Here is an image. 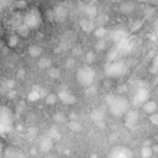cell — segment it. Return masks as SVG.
<instances>
[{
	"instance_id": "4fadbf2b",
	"label": "cell",
	"mask_w": 158,
	"mask_h": 158,
	"mask_svg": "<svg viewBox=\"0 0 158 158\" xmlns=\"http://www.w3.org/2000/svg\"><path fill=\"white\" fill-rule=\"evenodd\" d=\"M128 36H127V32L125 31V30H122V28H120V30H115V31H112V33H111V38H112V41L116 43V44H118L120 42H122L123 40H126Z\"/></svg>"
},
{
	"instance_id": "44dd1931",
	"label": "cell",
	"mask_w": 158,
	"mask_h": 158,
	"mask_svg": "<svg viewBox=\"0 0 158 158\" xmlns=\"http://www.w3.org/2000/svg\"><path fill=\"white\" fill-rule=\"evenodd\" d=\"M19 40H20L19 35H11V36L9 37V41H7V44H9V47H11V48L16 47V46L19 44Z\"/></svg>"
},
{
	"instance_id": "f35d334b",
	"label": "cell",
	"mask_w": 158,
	"mask_h": 158,
	"mask_svg": "<svg viewBox=\"0 0 158 158\" xmlns=\"http://www.w3.org/2000/svg\"><path fill=\"white\" fill-rule=\"evenodd\" d=\"M114 1H120V2H122V1H126V0H114Z\"/></svg>"
},
{
	"instance_id": "5b68a950",
	"label": "cell",
	"mask_w": 158,
	"mask_h": 158,
	"mask_svg": "<svg viewBox=\"0 0 158 158\" xmlns=\"http://www.w3.org/2000/svg\"><path fill=\"white\" fill-rule=\"evenodd\" d=\"M11 127H12V114L6 106H2L1 111H0V132H1V135H6L7 132H10Z\"/></svg>"
},
{
	"instance_id": "603a6c76",
	"label": "cell",
	"mask_w": 158,
	"mask_h": 158,
	"mask_svg": "<svg viewBox=\"0 0 158 158\" xmlns=\"http://www.w3.org/2000/svg\"><path fill=\"white\" fill-rule=\"evenodd\" d=\"M40 98H41L40 90H32V91H30V94L27 95V99H28L30 101H36V100H38Z\"/></svg>"
},
{
	"instance_id": "d4e9b609",
	"label": "cell",
	"mask_w": 158,
	"mask_h": 158,
	"mask_svg": "<svg viewBox=\"0 0 158 158\" xmlns=\"http://www.w3.org/2000/svg\"><path fill=\"white\" fill-rule=\"evenodd\" d=\"M28 32H30V28L25 25V23H22L21 26H19L17 27V33H19V36H27L28 35Z\"/></svg>"
},
{
	"instance_id": "277c9868",
	"label": "cell",
	"mask_w": 158,
	"mask_h": 158,
	"mask_svg": "<svg viewBox=\"0 0 158 158\" xmlns=\"http://www.w3.org/2000/svg\"><path fill=\"white\" fill-rule=\"evenodd\" d=\"M41 22H42V16H41V12H40V10L37 7H31L23 15V23L30 30L38 28Z\"/></svg>"
},
{
	"instance_id": "6da1fadb",
	"label": "cell",
	"mask_w": 158,
	"mask_h": 158,
	"mask_svg": "<svg viewBox=\"0 0 158 158\" xmlns=\"http://www.w3.org/2000/svg\"><path fill=\"white\" fill-rule=\"evenodd\" d=\"M106 106H107L109 111L116 117L125 116L130 110L128 100L122 95H114V94L107 95L106 96Z\"/></svg>"
},
{
	"instance_id": "ac0fdd59",
	"label": "cell",
	"mask_w": 158,
	"mask_h": 158,
	"mask_svg": "<svg viewBox=\"0 0 158 158\" xmlns=\"http://www.w3.org/2000/svg\"><path fill=\"white\" fill-rule=\"evenodd\" d=\"M51 63H52V62H51L49 58H47V57H42V58L38 59L37 65H38L40 69H47V68L51 67Z\"/></svg>"
},
{
	"instance_id": "d6986e66",
	"label": "cell",
	"mask_w": 158,
	"mask_h": 158,
	"mask_svg": "<svg viewBox=\"0 0 158 158\" xmlns=\"http://www.w3.org/2000/svg\"><path fill=\"white\" fill-rule=\"evenodd\" d=\"M68 127L73 131V132H80L81 131V125L78 122V121H69L68 122Z\"/></svg>"
},
{
	"instance_id": "484cf974",
	"label": "cell",
	"mask_w": 158,
	"mask_h": 158,
	"mask_svg": "<svg viewBox=\"0 0 158 158\" xmlns=\"http://www.w3.org/2000/svg\"><path fill=\"white\" fill-rule=\"evenodd\" d=\"M44 100H46V104L53 105V104H56V102L58 101V95H57V94H49V95L46 96Z\"/></svg>"
},
{
	"instance_id": "e575fe53",
	"label": "cell",
	"mask_w": 158,
	"mask_h": 158,
	"mask_svg": "<svg viewBox=\"0 0 158 158\" xmlns=\"http://www.w3.org/2000/svg\"><path fill=\"white\" fill-rule=\"evenodd\" d=\"M93 60H94V53H88L86 54V62L91 63Z\"/></svg>"
},
{
	"instance_id": "4316f807",
	"label": "cell",
	"mask_w": 158,
	"mask_h": 158,
	"mask_svg": "<svg viewBox=\"0 0 158 158\" xmlns=\"http://www.w3.org/2000/svg\"><path fill=\"white\" fill-rule=\"evenodd\" d=\"M91 117H93L94 121H101L104 118V114H102L101 110H94L91 112Z\"/></svg>"
},
{
	"instance_id": "5bb4252c",
	"label": "cell",
	"mask_w": 158,
	"mask_h": 158,
	"mask_svg": "<svg viewBox=\"0 0 158 158\" xmlns=\"http://www.w3.org/2000/svg\"><path fill=\"white\" fill-rule=\"evenodd\" d=\"M2 158H26V156L21 151H16L12 148H7L2 153Z\"/></svg>"
},
{
	"instance_id": "cb8c5ba5",
	"label": "cell",
	"mask_w": 158,
	"mask_h": 158,
	"mask_svg": "<svg viewBox=\"0 0 158 158\" xmlns=\"http://www.w3.org/2000/svg\"><path fill=\"white\" fill-rule=\"evenodd\" d=\"M48 136H49L53 141H56V139H59V138H60V133L58 132V130H57L56 127L49 128V131H48Z\"/></svg>"
},
{
	"instance_id": "ffe728a7",
	"label": "cell",
	"mask_w": 158,
	"mask_h": 158,
	"mask_svg": "<svg viewBox=\"0 0 158 158\" xmlns=\"http://www.w3.org/2000/svg\"><path fill=\"white\" fill-rule=\"evenodd\" d=\"M107 33V30L104 27V26H99L95 31H94V35L100 40V38H104L105 37V35Z\"/></svg>"
},
{
	"instance_id": "7a4b0ae2",
	"label": "cell",
	"mask_w": 158,
	"mask_h": 158,
	"mask_svg": "<svg viewBox=\"0 0 158 158\" xmlns=\"http://www.w3.org/2000/svg\"><path fill=\"white\" fill-rule=\"evenodd\" d=\"M75 79L78 84H80L84 88H89L93 85L95 79V70L89 65H83L77 69L75 72Z\"/></svg>"
},
{
	"instance_id": "9c48e42d",
	"label": "cell",
	"mask_w": 158,
	"mask_h": 158,
	"mask_svg": "<svg viewBox=\"0 0 158 158\" xmlns=\"http://www.w3.org/2000/svg\"><path fill=\"white\" fill-rule=\"evenodd\" d=\"M116 48L118 51V54H126V53L131 52V49L133 48V41H132V38L127 37L126 40H123L122 42H120L118 44H116Z\"/></svg>"
},
{
	"instance_id": "2e32d148",
	"label": "cell",
	"mask_w": 158,
	"mask_h": 158,
	"mask_svg": "<svg viewBox=\"0 0 158 158\" xmlns=\"http://www.w3.org/2000/svg\"><path fill=\"white\" fill-rule=\"evenodd\" d=\"M118 10H120V12H122V14H125V15H128V14H131V12L135 10V5H133L132 2L123 1V2L120 5Z\"/></svg>"
},
{
	"instance_id": "7c38bea8",
	"label": "cell",
	"mask_w": 158,
	"mask_h": 158,
	"mask_svg": "<svg viewBox=\"0 0 158 158\" xmlns=\"http://www.w3.org/2000/svg\"><path fill=\"white\" fill-rule=\"evenodd\" d=\"M53 143H54V141L47 135V136H43V137L40 138V143H38V146H40V149H41L42 152L47 153V152H49V151L52 149Z\"/></svg>"
},
{
	"instance_id": "74e56055",
	"label": "cell",
	"mask_w": 158,
	"mask_h": 158,
	"mask_svg": "<svg viewBox=\"0 0 158 158\" xmlns=\"http://www.w3.org/2000/svg\"><path fill=\"white\" fill-rule=\"evenodd\" d=\"M156 33H157V37H158V22H157V25H156Z\"/></svg>"
},
{
	"instance_id": "1f68e13d",
	"label": "cell",
	"mask_w": 158,
	"mask_h": 158,
	"mask_svg": "<svg viewBox=\"0 0 158 158\" xmlns=\"http://www.w3.org/2000/svg\"><path fill=\"white\" fill-rule=\"evenodd\" d=\"M59 74H60V73H59V70H58L57 68H53V69L49 70V75H51L53 79H57V78L59 77Z\"/></svg>"
},
{
	"instance_id": "4dcf8cb0",
	"label": "cell",
	"mask_w": 158,
	"mask_h": 158,
	"mask_svg": "<svg viewBox=\"0 0 158 158\" xmlns=\"http://www.w3.org/2000/svg\"><path fill=\"white\" fill-rule=\"evenodd\" d=\"M36 136H37V131L35 130V128H30L28 131H27V139H30V141H32L33 138H36Z\"/></svg>"
},
{
	"instance_id": "836d02e7",
	"label": "cell",
	"mask_w": 158,
	"mask_h": 158,
	"mask_svg": "<svg viewBox=\"0 0 158 158\" xmlns=\"http://www.w3.org/2000/svg\"><path fill=\"white\" fill-rule=\"evenodd\" d=\"M153 68H154V69L158 72V54H157V56L153 58Z\"/></svg>"
},
{
	"instance_id": "30bf717a",
	"label": "cell",
	"mask_w": 158,
	"mask_h": 158,
	"mask_svg": "<svg viewBox=\"0 0 158 158\" xmlns=\"http://www.w3.org/2000/svg\"><path fill=\"white\" fill-rule=\"evenodd\" d=\"M138 122V114L136 110H128V112L125 115V125L128 128H132Z\"/></svg>"
},
{
	"instance_id": "3957f363",
	"label": "cell",
	"mask_w": 158,
	"mask_h": 158,
	"mask_svg": "<svg viewBox=\"0 0 158 158\" xmlns=\"http://www.w3.org/2000/svg\"><path fill=\"white\" fill-rule=\"evenodd\" d=\"M126 72H127L126 63L122 60H118V59L109 62L107 65L105 67V74H106V77H109L111 79L121 78Z\"/></svg>"
},
{
	"instance_id": "8d00e7d4",
	"label": "cell",
	"mask_w": 158,
	"mask_h": 158,
	"mask_svg": "<svg viewBox=\"0 0 158 158\" xmlns=\"http://www.w3.org/2000/svg\"><path fill=\"white\" fill-rule=\"evenodd\" d=\"M146 1H148V2H152V4H156V2H158V0H146Z\"/></svg>"
},
{
	"instance_id": "f1b7e54d",
	"label": "cell",
	"mask_w": 158,
	"mask_h": 158,
	"mask_svg": "<svg viewBox=\"0 0 158 158\" xmlns=\"http://www.w3.org/2000/svg\"><path fill=\"white\" fill-rule=\"evenodd\" d=\"M95 48H96L98 51H102V49H105V48H106V41H105L104 38H100V40L96 42Z\"/></svg>"
},
{
	"instance_id": "52a82bcc",
	"label": "cell",
	"mask_w": 158,
	"mask_h": 158,
	"mask_svg": "<svg viewBox=\"0 0 158 158\" xmlns=\"http://www.w3.org/2000/svg\"><path fill=\"white\" fill-rule=\"evenodd\" d=\"M149 93H148V90L146 89V88H138L136 91H135V94H133V105L135 106H143L144 105V102H147L149 99Z\"/></svg>"
},
{
	"instance_id": "d590c367",
	"label": "cell",
	"mask_w": 158,
	"mask_h": 158,
	"mask_svg": "<svg viewBox=\"0 0 158 158\" xmlns=\"http://www.w3.org/2000/svg\"><path fill=\"white\" fill-rule=\"evenodd\" d=\"M153 151H154V152H156V153H158V144H157V146H154V147H153Z\"/></svg>"
},
{
	"instance_id": "f546056e",
	"label": "cell",
	"mask_w": 158,
	"mask_h": 158,
	"mask_svg": "<svg viewBox=\"0 0 158 158\" xmlns=\"http://www.w3.org/2000/svg\"><path fill=\"white\" fill-rule=\"evenodd\" d=\"M81 26H83V28L85 30V31H88V30H91V27H93V22L91 21H89V20H83L81 21Z\"/></svg>"
},
{
	"instance_id": "8fae6325",
	"label": "cell",
	"mask_w": 158,
	"mask_h": 158,
	"mask_svg": "<svg viewBox=\"0 0 158 158\" xmlns=\"http://www.w3.org/2000/svg\"><path fill=\"white\" fill-rule=\"evenodd\" d=\"M53 10H54V14H56V21H63V20L67 19V16H68V6L65 4H59Z\"/></svg>"
},
{
	"instance_id": "9a60e30c",
	"label": "cell",
	"mask_w": 158,
	"mask_h": 158,
	"mask_svg": "<svg viewBox=\"0 0 158 158\" xmlns=\"http://www.w3.org/2000/svg\"><path fill=\"white\" fill-rule=\"evenodd\" d=\"M142 109L144 110V112L146 114H148V115H153L156 111H157V104H156V101H153V100H148L147 102H144V105L142 106Z\"/></svg>"
},
{
	"instance_id": "e0dca14e",
	"label": "cell",
	"mask_w": 158,
	"mask_h": 158,
	"mask_svg": "<svg viewBox=\"0 0 158 158\" xmlns=\"http://www.w3.org/2000/svg\"><path fill=\"white\" fill-rule=\"evenodd\" d=\"M28 54H30L31 57L37 58V57H40V56L42 54V48H41L40 46H37V44H31V46L28 47Z\"/></svg>"
},
{
	"instance_id": "7402d4cb",
	"label": "cell",
	"mask_w": 158,
	"mask_h": 158,
	"mask_svg": "<svg viewBox=\"0 0 158 158\" xmlns=\"http://www.w3.org/2000/svg\"><path fill=\"white\" fill-rule=\"evenodd\" d=\"M85 14H86V15H88L90 19L95 17V16L98 15L96 7H95V6H93V5H88V6H86V9H85Z\"/></svg>"
},
{
	"instance_id": "ba28073f",
	"label": "cell",
	"mask_w": 158,
	"mask_h": 158,
	"mask_svg": "<svg viewBox=\"0 0 158 158\" xmlns=\"http://www.w3.org/2000/svg\"><path fill=\"white\" fill-rule=\"evenodd\" d=\"M58 100L64 104V105H72V104H75L77 102V98L74 94H72L67 88H60L58 89Z\"/></svg>"
},
{
	"instance_id": "83f0119b",
	"label": "cell",
	"mask_w": 158,
	"mask_h": 158,
	"mask_svg": "<svg viewBox=\"0 0 158 158\" xmlns=\"http://www.w3.org/2000/svg\"><path fill=\"white\" fill-rule=\"evenodd\" d=\"M152 152H153V148H151V147H143L141 149V156H142V158H149L152 156Z\"/></svg>"
},
{
	"instance_id": "d6a6232c",
	"label": "cell",
	"mask_w": 158,
	"mask_h": 158,
	"mask_svg": "<svg viewBox=\"0 0 158 158\" xmlns=\"http://www.w3.org/2000/svg\"><path fill=\"white\" fill-rule=\"evenodd\" d=\"M54 120H56L57 122H64V121H65V116H64L63 114H56V115H54Z\"/></svg>"
},
{
	"instance_id": "8992f818",
	"label": "cell",
	"mask_w": 158,
	"mask_h": 158,
	"mask_svg": "<svg viewBox=\"0 0 158 158\" xmlns=\"http://www.w3.org/2000/svg\"><path fill=\"white\" fill-rule=\"evenodd\" d=\"M132 151L125 146H115L110 149L107 158H132Z\"/></svg>"
}]
</instances>
